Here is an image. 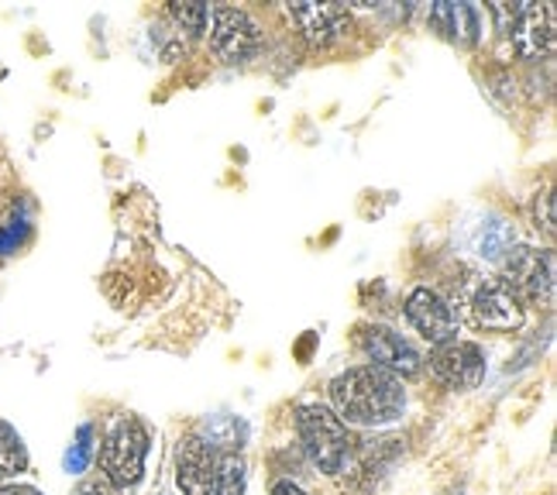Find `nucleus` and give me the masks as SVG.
Instances as JSON below:
<instances>
[{"instance_id":"nucleus-1","label":"nucleus","mask_w":557,"mask_h":495,"mask_svg":"<svg viewBox=\"0 0 557 495\" xmlns=\"http://www.w3.org/2000/svg\"><path fill=\"white\" fill-rule=\"evenodd\" d=\"M331 406L341 423L385 426L403 417L406 389L403 379L379 369V364H355L331 382Z\"/></svg>"},{"instance_id":"nucleus-2","label":"nucleus","mask_w":557,"mask_h":495,"mask_svg":"<svg viewBox=\"0 0 557 495\" xmlns=\"http://www.w3.org/2000/svg\"><path fill=\"white\" fill-rule=\"evenodd\" d=\"M296 430L310 461L320 471H327V475L345 471L351 458V434H348V423H341L331 406H320V403L296 406Z\"/></svg>"},{"instance_id":"nucleus-3","label":"nucleus","mask_w":557,"mask_h":495,"mask_svg":"<svg viewBox=\"0 0 557 495\" xmlns=\"http://www.w3.org/2000/svg\"><path fill=\"white\" fill-rule=\"evenodd\" d=\"M492 21L520 59H544L554 52V8L550 4H492Z\"/></svg>"},{"instance_id":"nucleus-4","label":"nucleus","mask_w":557,"mask_h":495,"mask_svg":"<svg viewBox=\"0 0 557 495\" xmlns=\"http://www.w3.org/2000/svg\"><path fill=\"white\" fill-rule=\"evenodd\" d=\"M148 430L138 417H124L111 426L100 447V471L114 488H135L145 475Z\"/></svg>"},{"instance_id":"nucleus-5","label":"nucleus","mask_w":557,"mask_h":495,"mask_svg":"<svg viewBox=\"0 0 557 495\" xmlns=\"http://www.w3.org/2000/svg\"><path fill=\"white\" fill-rule=\"evenodd\" d=\"M465 307L471 324L496 334L520 331L527 320V307L496 275H475V283H468L465 289Z\"/></svg>"},{"instance_id":"nucleus-6","label":"nucleus","mask_w":557,"mask_h":495,"mask_svg":"<svg viewBox=\"0 0 557 495\" xmlns=\"http://www.w3.org/2000/svg\"><path fill=\"white\" fill-rule=\"evenodd\" d=\"M503 283L527 307H554V255L517 245L503 258Z\"/></svg>"},{"instance_id":"nucleus-7","label":"nucleus","mask_w":557,"mask_h":495,"mask_svg":"<svg viewBox=\"0 0 557 495\" xmlns=\"http://www.w3.org/2000/svg\"><path fill=\"white\" fill-rule=\"evenodd\" d=\"M210 46L224 62H248L262 52L265 32L242 8H213L210 14Z\"/></svg>"},{"instance_id":"nucleus-8","label":"nucleus","mask_w":557,"mask_h":495,"mask_svg":"<svg viewBox=\"0 0 557 495\" xmlns=\"http://www.w3.org/2000/svg\"><path fill=\"white\" fill-rule=\"evenodd\" d=\"M431 375L444 385V389H475V385L485 379V355L479 344L471 341H447L437 344L431 351Z\"/></svg>"},{"instance_id":"nucleus-9","label":"nucleus","mask_w":557,"mask_h":495,"mask_svg":"<svg viewBox=\"0 0 557 495\" xmlns=\"http://www.w3.org/2000/svg\"><path fill=\"white\" fill-rule=\"evenodd\" d=\"M358 348L369 355V364H379V369L393 372L396 379H410L423 369V358L403 334L382 327V324H366L358 327Z\"/></svg>"},{"instance_id":"nucleus-10","label":"nucleus","mask_w":557,"mask_h":495,"mask_svg":"<svg viewBox=\"0 0 557 495\" xmlns=\"http://www.w3.org/2000/svg\"><path fill=\"white\" fill-rule=\"evenodd\" d=\"M406 320H410L413 331L423 341H431L434 348L458 337V310L431 286H420L406 296Z\"/></svg>"},{"instance_id":"nucleus-11","label":"nucleus","mask_w":557,"mask_h":495,"mask_svg":"<svg viewBox=\"0 0 557 495\" xmlns=\"http://www.w3.org/2000/svg\"><path fill=\"white\" fill-rule=\"evenodd\" d=\"M289 21L299 28L310 46L327 49L337 38L351 32V11L345 4H313V0H299V4L286 8Z\"/></svg>"},{"instance_id":"nucleus-12","label":"nucleus","mask_w":557,"mask_h":495,"mask_svg":"<svg viewBox=\"0 0 557 495\" xmlns=\"http://www.w3.org/2000/svg\"><path fill=\"white\" fill-rule=\"evenodd\" d=\"M221 455L203 437H186L176 450V485L180 495H210Z\"/></svg>"},{"instance_id":"nucleus-13","label":"nucleus","mask_w":557,"mask_h":495,"mask_svg":"<svg viewBox=\"0 0 557 495\" xmlns=\"http://www.w3.org/2000/svg\"><path fill=\"white\" fill-rule=\"evenodd\" d=\"M431 25L444 38L458 41V46H475L479 32H482L479 11L471 8V4H451V0H441V4L431 8Z\"/></svg>"},{"instance_id":"nucleus-14","label":"nucleus","mask_w":557,"mask_h":495,"mask_svg":"<svg viewBox=\"0 0 557 495\" xmlns=\"http://www.w3.org/2000/svg\"><path fill=\"white\" fill-rule=\"evenodd\" d=\"M21 471H28L25 441L17 437V430L11 423L0 420V482L21 475Z\"/></svg>"},{"instance_id":"nucleus-15","label":"nucleus","mask_w":557,"mask_h":495,"mask_svg":"<svg viewBox=\"0 0 557 495\" xmlns=\"http://www.w3.org/2000/svg\"><path fill=\"white\" fill-rule=\"evenodd\" d=\"M210 495H245V461L234 450H224L218 461V475H213Z\"/></svg>"},{"instance_id":"nucleus-16","label":"nucleus","mask_w":557,"mask_h":495,"mask_svg":"<svg viewBox=\"0 0 557 495\" xmlns=\"http://www.w3.org/2000/svg\"><path fill=\"white\" fill-rule=\"evenodd\" d=\"M169 14H173L176 25L189 35H200L207 28V17H210V11L203 4H169Z\"/></svg>"},{"instance_id":"nucleus-17","label":"nucleus","mask_w":557,"mask_h":495,"mask_svg":"<svg viewBox=\"0 0 557 495\" xmlns=\"http://www.w3.org/2000/svg\"><path fill=\"white\" fill-rule=\"evenodd\" d=\"M272 495H307V492L299 488L296 482H275L272 485Z\"/></svg>"},{"instance_id":"nucleus-18","label":"nucleus","mask_w":557,"mask_h":495,"mask_svg":"<svg viewBox=\"0 0 557 495\" xmlns=\"http://www.w3.org/2000/svg\"><path fill=\"white\" fill-rule=\"evenodd\" d=\"M0 495H41L32 485H0Z\"/></svg>"},{"instance_id":"nucleus-19","label":"nucleus","mask_w":557,"mask_h":495,"mask_svg":"<svg viewBox=\"0 0 557 495\" xmlns=\"http://www.w3.org/2000/svg\"><path fill=\"white\" fill-rule=\"evenodd\" d=\"M79 495H103L100 488H87V492H79Z\"/></svg>"}]
</instances>
